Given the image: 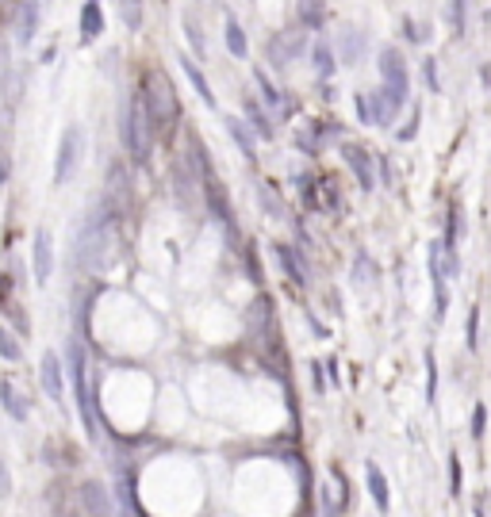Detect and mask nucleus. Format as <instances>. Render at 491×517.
I'll use <instances>...</instances> for the list:
<instances>
[{
  "label": "nucleus",
  "instance_id": "obj_28",
  "mask_svg": "<svg viewBox=\"0 0 491 517\" xmlns=\"http://www.w3.org/2000/svg\"><path fill=\"white\" fill-rule=\"evenodd\" d=\"M0 357H4L8 365H20L23 360V345L12 338V330H4V326H0Z\"/></svg>",
  "mask_w": 491,
  "mask_h": 517
},
{
  "label": "nucleus",
  "instance_id": "obj_13",
  "mask_svg": "<svg viewBox=\"0 0 491 517\" xmlns=\"http://www.w3.org/2000/svg\"><path fill=\"white\" fill-rule=\"evenodd\" d=\"M35 31H38V0H20V12H16V38H20V46H31L35 43Z\"/></svg>",
  "mask_w": 491,
  "mask_h": 517
},
{
  "label": "nucleus",
  "instance_id": "obj_29",
  "mask_svg": "<svg viewBox=\"0 0 491 517\" xmlns=\"http://www.w3.org/2000/svg\"><path fill=\"white\" fill-rule=\"evenodd\" d=\"M257 203H265L273 218H284V203H280V196L269 185H257Z\"/></svg>",
  "mask_w": 491,
  "mask_h": 517
},
{
  "label": "nucleus",
  "instance_id": "obj_14",
  "mask_svg": "<svg viewBox=\"0 0 491 517\" xmlns=\"http://www.w3.org/2000/svg\"><path fill=\"white\" fill-rule=\"evenodd\" d=\"M246 123H250V131H254V135H262L265 142L277 135L273 115H269L265 103H257V96H246Z\"/></svg>",
  "mask_w": 491,
  "mask_h": 517
},
{
  "label": "nucleus",
  "instance_id": "obj_18",
  "mask_svg": "<svg viewBox=\"0 0 491 517\" xmlns=\"http://www.w3.org/2000/svg\"><path fill=\"white\" fill-rule=\"evenodd\" d=\"M254 81H257V88H262L265 108H273V111H292V100H284V96H280V88L273 85V77H269V70L257 66V70H254Z\"/></svg>",
  "mask_w": 491,
  "mask_h": 517
},
{
  "label": "nucleus",
  "instance_id": "obj_20",
  "mask_svg": "<svg viewBox=\"0 0 491 517\" xmlns=\"http://www.w3.org/2000/svg\"><path fill=\"white\" fill-rule=\"evenodd\" d=\"M322 20H327V8H322V0H295V23L307 31H319Z\"/></svg>",
  "mask_w": 491,
  "mask_h": 517
},
{
  "label": "nucleus",
  "instance_id": "obj_2",
  "mask_svg": "<svg viewBox=\"0 0 491 517\" xmlns=\"http://www.w3.org/2000/svg\"><path fill=\"white\" fill-rule=\"evenodd\" d=\"M154 119L146 111V100H142V88H135L131 100H127V111H123V146L131 153V161H146L150 150H154Z\"/></svg>",
  "mask_w": 491,
  "mask_h": 517
},
{
  "label": "nucleus",
  "instance_id": "obj_5",
  "mask_svg": "<svg viewBox=\"0 0 491 517\" xmlns=\"http://www.w3.org/2000/svg\"><path fill=\"white\" fill-rule=\"evenodd\" d=\"M411 93H399L392 85H380L377 93H369V115H372V127H392L399 119V111L407 108Z\"/></svg>",
  "mask_w": 491,
  "mask_h": 517
},
{
  "label": "nucleus",
  "instance_id": "obj_23",
  "mask_svg": "<svg viewBox=\"0 0 491 517\" xmlns=\"http://www.w3.org/2000/svg\"><path fill=\"white\" fill-rule=\"evenodd\" d=\"M365 480H369V495H372V502H377V506L387 513V506H392V495H387V480H384V472L377 468V464H369Z\"/></svg>",
  "mask_w": 491,
  "mask_h": 517
},
{
  "label": "nucleus",
  "instance_id": "obj_7",
  "mask_svg": "<svg viewBox=\"0 0 491 517\" xmlns=\"http://www.w3.org/2000/svg\"><path fill=\"white\" fill-rule=\"evenodd\" d=\"M31 273H35L38 288H46L50 276H54V242H50V230H43V226L31 238Z\"/></svg>",
  "mask_w": 491,
  "mask_h": 517
},
{
  "label": "nucleus",
  "instance_id": "obj_25",
  "mask_svg": "<svg viewBox=\"0 0 491 517\" xmlns=\"http://www.w3.org/2000/svg\"><path fill=\"white\" fill-rule=\"evenodd\" d=\"M445 16H449V31L461 38L469 31V0H445Z\"/></svg>",
  "mask_w": 491,
  "mask_h": 517
},
{
  "label": "nucleus",
  "instance_id": "obj_33",
  "mask_svg": "<svg viewBox=\"0 0 491 517\" xmlns=\"http://www.w3.org/2000/svg\"><path fill=\"white\" fill-rule=\"evenodd\" d=\"M464 341H469V349L476 353V345H480V307L469 310V338H464Z\"/></svg>",
  "mask_w": 491,
  "mask_h": 517
},
{
  "label": "nucleus",
  "instance_id": "obj_8",
  "mask_svg": "<svg viewBox=\"0 0 491 517\" xmlns=\"http://www.w3.org/2000/svg\"><path fill=\"white\" fill-rule=\"evenodd\" d=\"M377 66H380V85H392V88H399V93H411V73H407V62H404V50L399 46H384Z\"/></svg>",
  "mask_w": 491,
  "mask_h": 517
},
{
  "label": "nucleus",
  "instance_id": "obj_22",
  "mask_svg": "<svg viewBox=\"0 0 491 517\" xmlns=\"http://www.w3.org/2000/svg\"><path fill=\"white\" fill-rule=\"evenodd\" d=\"M223 43H227V50H230L235 58H246V54H250L246 31H242V23H238L235 16H227V23H223Z\"/></svg>",
  "mask_w": 491,
  "mask_h": 517
},
{
  "label": "nucleus",
  "instance_id": "obj_24",
  "mask_svg": "<svg viewBox=\"0 0 491 517\" xmlns=\"http://www.w3.org/2000/svg\"><path fill=\"white\" fill-rule=\"evenodd\" d=\"M227 135L238 142V150H242V158L246 161H254L257 158V146H254V135H250V127H246V119H227Z\"/></svg>",
  "mask_w": 491,
  "mask_h": 517
},
{
  "label": "nucleus",
  "instance_id": "obj_43",
  "mask_svg": "<svg viewBox=\"0 0 491 517\" xmlns=\"http://www.w3.org/2000/svg\"><path fill=\"white\" fill-rule=\"evenodd\" d=\"M377 173H380L384 185H392V169H387V161H384V158H377Z\"/></svg>",
  "mask_w": 491,
  "mask_h": 517
},
{
  "label": "nucleus",
  "instance_id": "obj_4",
  "mask_svg": "<svg viewBox=\"0 0 491 517\" xmlns=\"http://www.w3.org/2000/svg\"><path fill=\"white\" fill-rule=\"evenodd\" d=\"M81 153H85V131L77 123H70L62 131V142H58V161H54V188H62L66 180L81 169Z\"/></svg>",
  "mask_w": 491,
  "mask_h": 517
},
{
  "label": "nucleus",
  "instance_id": "obj_21",
  "mask_svg": "<svg viewBox=\"0 0 491 517\" xmlns=\"http://www.w3.org/2000/svg\"><path fill=\"white\" fill-rule=\"evenodd\" d=\"M0 406L8 410V418H16V422H28V403H23V395L12 387V380H0Z\"/></svg>",
  "mask_w": 491,
  "mask_h": 517
},
{
  "label": "nucleus",
  "instance_id": "obj_27",
  "mask_svg": "<svg viewBox=\"0 0 491 517\" xmlns=\"http://www.w3.org/2000/svg\"><path fill=\"white\" fill-rule=\"evenodd\" d=\"M185 38H188V46H192V58H208V38H204V28L196 23V16H185Z\"/></svg>",
  "mask_w": 491,
  "mask_h": 517
},
{
  "label": "nucleus",
  "instance_id": "obj_30",
  "mask_svg": "<svg viewBox=\"0 0 491 517\" xmlns=\"http://www.w3.org/2000/svg\"><path fill=\"white\" fill-rule=\"evenodd\" d=\"M269 66H273V70H288V66H292V54L280 46V38H277V35L269 38Z\"/></svg>",
  "mask_w": 491,
  "mask_h": 517
},
{
  "label": "nucleus",
  "instance_id": "obj_17",
  "mask_svg": "<svg viewBox=\"0 0 491 517\" xmlns=\"http://www.w3.org/2000/svg\"><path fill=\"white\" fill-rule=\"evenodd\" d=\"M81 502H85V510L93 513V517H112V498H108L104 483L88 480V483L81 487Z\"/></svg>",
  "mask_w": 491,
  "mask_h": 517
},
{
  "label": "nucleus",
  "instance_id": "obj_19",
  "mask_svg": "<svg viewBox=\"0 0 491 517\" xmlns=\"http://www.w3.org/2000/svg\"><path fill=\"white\" fill-rule=\"evenodd\" d=\"M180 70L188 73V81H192V88L200 93V100L208 103V108H215V93H212V85H208V77H204V70L196 66V58H192V54H180Z\"/></svg>",
  "mask_w": 491,
  "mask_h": 517
},
{
  "label": "nucleus",
  "instance_id": "obj_16",
  "mask_svg": "<svg viewBox=\"0 0 491 517\" xmlns=\"http://www.w3.org/2000/svg\"><path fill=\"white\" fill-rule=\"evenodd\" d=\"M277 261H280V268H284V276H288L295 288H307V268H304V261H300V253L292 250L288 242H277Z\"/></svg>",
  "mask_w": 491,
  "mask_h": 517
},
{
  "label": "nucleus",
  "instance_id": "obj_32",
  "mask_svg": "<svg viewBox=\"0 0 491 517\" xmlns=\"http://www.w3.org/2000/svg\"><path fill=\"white\" fill-rule=\"evenodd\" d=\"M295 188H300V196L312 203V207H319V200H315V176L312 173H295Z\"/></svg>",
  "mask_w": 491,
  "mask_h": 517
},
{
  "label": "nucleus",
  "instance_id": "obj_42",
  "mask_svg": "<svg viewBox=\"0 0 491 517\" xmlns=\"http://www.w3.org/2000/svg\"><path fill=\"white\" fill-rule=\"evenodd\" d=\"M8 173H12V161H8V153L0 150V185H4V180H8Z\"/></svg>",
  "mask_w": 491,
  "mask_h": 517
},
{
  "label": "nucleus",
  "instance_id": "obj_15",
  "mask_svg": "<svg viewBox=\"0 0 491 517\" xmlns=\"http://www.w3.org/2000/svg\"><path fill=\"white\" fill-rule=\"evenodd\" d=\"M307 54H312V70L319 73V81H330V77L338 73V58H334V46L327 38H315Z\"/></svg>",
  "mask_w": 491,
  "mask_h": 517
},
{
  "label": "nucleus",
  "instance_id": "obj_36",
  "mask_svg": "<svg viewBox=\"0 0 491 517\" xmlns=\"http://www.w3.org/2000/svg\"><path fill=\"white\" fill-rule=\"evenodd\" d=\"M422 77H426V88H430V93H442V81H437V62L434 58L422 62Z\"/></svg>",
  "mask_w": 491,
  "mask_h": 517
},
{
  "label": "nucleus",
  "instance_id": "obj_11",
  "mask_svg": "<svg viewBox=\"0 0 491 517\" xmlns=\"http://www.w3.org/2000/svg\"><path fill=\"white\" fill-rule=\"evenodd\" d=\"M369 54V38L365 31H357V28H342L338 31V50H334V58L342 62V66H361Z\"/></svg>",
  "mask_w": 491,
  "mask_h": 517
},
{
  "label": "nucleus",
  "instance_id": "obj_9",
  "mask_svg": "<svg viewBox=\"0 0 491 517\" xmlns=\"http://www.w3.org/2000/svg\"><path fill=\"white\" fill-rule=\"evenodd\" d=\"M38 380H43V391L54 406L66 403V376H62V360L58 353H43V360H38Z\"/></svg>",
  "mask_w": 491,
  "mask_h": 517
},
{
  "label": "nucleus",
  "instance_id": "obj_38",
  "mask_svg": "<svg viewBox=\"0 0 491 517\" xmlns=\"http://www.w3.org/2000/svg\"><path fill=\"white\" fill-rule=\"evenodd\" d=\"M123 20H127V28H138L142 23V8H138V0H123Z\"/></svg>",
  "mask_w": 491,
  "mask_h": 517
},
{
  "label": "nucleus",
  "instance_id": "obj_6",
  "mask_svg": "<svg viewBox=\"0 0 491 517\" xmlns=\"http://www.w3.org/2000/svg\"><path fill=\"white\" fill-rule=\"evenodd\" d=\"M342 161L354 169L361 192H372V188H377V161H372V153L361 146V142H342Z\"/></svg>",
  "mask_w": 491,
  "mask_h": 517
},
{
  "label": "nucleus",
  "instance_id": "obj_3",
  "mask_svg": "<svg viewBox=\"0 0 491 517\" xmlns=\"http://www.w3.org/2000/svg\"><path fill=\"white\" fill-rule=\"evenodd\" d=\"M70 383H73V395H77V410H81V422H85V433L96 441V418H93V398H88V380H85V349L81 341H70Z\"/></svg>",
  "mask_w": 491,
  "mask_h": 517
},
{
  "label": "nucleus",
  "instance_id": "obj_10",
  "mask_svg": "<svg viewBox=\"0 0 491 517\" xmlns=\"http://www.w3.org/2000/svg\"><path fill=\"white\" fill-rule=\"evenodd\" d=\"M430 288H434V318L442 322L449 315V291H445V268H442V242L430 245Z\"/></svg>",
  "mask_w": 491,
  "mask_h": 517
},
{
  "label": "nucleus",
  "instance_id": "obj_1",
  "mask_svg": "<svg viewBox=\"0 0 491 517\" xmlns=\"http://www.w3.org/2000/svg\"><path fill=\"white\" fill-rule=\"evenodd\" d=\"M142 100H146V111L154 119V131L158 135H170L177 119H180V100H177V85L170 81L165 70H146L142 77Z\"/></svg>",
  "mask_w": 491,
  "mask_h": 517
},
{
  "label": "nucleus",
  "instance_id": "obj_34",
  "mask_svg": "<svg viewBox=\"0 0 491 517\" xmlns=\"http://www.w3.org/2000/svg\"><path fill=\"white\" fill-rule=\"evenodd\" d=\"M419 119H422V111H419V103H415V111H411L407 127H399L395 138H399V142H411V138H415V135H419Z\"/></svg>",
  "mask_w": 491,
  "mask_h": 517
},
{
  "label": "nucleus",
  "instance_id": "obj_26",
  "mask_svg": "<svg viewBox=\"0 0 491 517\" xmlns=\"http://www.w3.org/2000/svg\"><path fill=\"white\" fill-rule=\"evenodd\" d=\"M277 38H280V46L292 54V62L300 58V54H307V50H312V46H307V31L300 28V23H295V28H288V31H280Z\"/></svg>",
  "mask_w": 491,
  "mask_h": 517
},
{
  "label": "nucleus",
  "instance_id": "obj_31",
  "mask_svg": "<svg viewBox=\"0 0 491 517\" xmlns=\"http://www.w3.org/2000/svg\"><path fill=\"white\" fill-rule=\"evenodd\" d=\"M437 395V368H434V353L426 349V403H434Z\"/></svg>",
  "mask_w": 491,
  "mask_h": 517
},
{
  "label": "nucleus",
  "instance_id": "obj_39",
  "mask_svg": "<svg viewBox=\"0 0 491 517\" xmlns=\"http://www.w3.org/2000/svg\"><path fill=\"white\" fill-rule=\"evenodd\" d=\"M354 103H357L361 123H369V127H372V115H369V96H365V93H354Z\"/></svg>",
  "mask_w": 491,
  "mask_h": 517
},
{
  "label": "nucleus",
  "instance_id": "obj_37",
  "mask_svg": "<svg viewBox=\"0 0 491 517\" xmlns=\"http://www.w3.org/2000/svg\"><path fill=\"white\" fill-rule=\"evenodd\" d=\"M449 495H461V456H449Z\"/></svg>",
  "mask_w": 491,
  "mask_h": 517
},
{
  "label": "nucleus",
  "instance_id": "obj_35",
  "mask_svg": "<svg viewBox=\"0 0 491 517\" xmlns=\"http://www.w3.org/2000/svg\"><path fill=\"white\" fill-rule=\"evenodd\" d=\"M484 433H487V406H484V403H476V410H472V437L480 441Z\"/></svg>",
  "mask_w": 491,
  "mask_h": 517
},
{
  "label": "nucleus",
  "instance_id": "obj_40",
  "mask_svg": "<svg viewBox=\"0 0 491 517\" xmlns=\"http://www.w3.org/2000/svg\"><path fill=\"white\" fill-rule=\"evenodd\" d=\"M12 495V475H8V464L0 460V502H4Z\"/></svg>",
  "mask_w": 491,
  "mask_h": 517
},
{
  "label": "nucleus",
  "instance_id": "obj_41",
  "mask_svg": "<svg viewBox=\"0 0 491 517\" xmlns=\"http://www.w3.org/2000/svg\"><path fill=\"white\" fill-rule=\"evenodd\" d=\"M312 380H315V391H319V395L327 391V376H322V365H319V360L312 365Z\"/></svg>",
  "mask_w": 491,
  "mask_h": 517
},
{
  "label": "nucleus",
  "instance_id": "obj_12",
  "mask_svg": "<svg viewBox=\"0 0 491 517\" xmlns=\"http://www.w3.org/2000/svg\"><path fill=\"white\" fill-rule=\"evenodd\" d=\"M77 31H81V43H96L100 31H104V8L100 0H85L81 12H77Z\"/></svg>",
  "mask_w": 491,
  "mask_h": 517
}]
</instances>
